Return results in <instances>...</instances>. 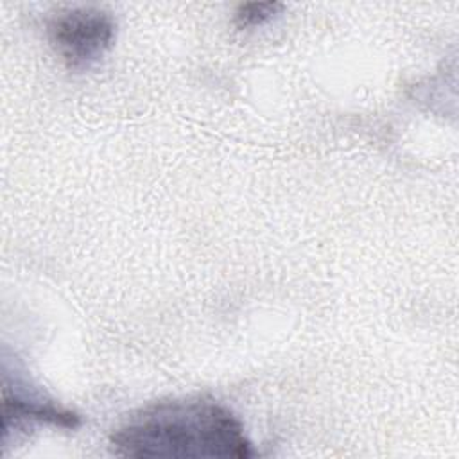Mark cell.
<instances>
[{"instance_id": "6da1fadb", "label": "cell", "mask_w": 459, "mask_h": 459, "mask_svg": "<svg viewBox=\"0 0 459 459\" xmlns=\"http://www.w3.org/2000/svg\"><path fill=\"white\" fill-rule=\"evenodd\" d=\"M109 441L115 454L126 457L247 459L255 455L240 420L206 396L149 403L117 427Z\"/></svg>"}, {"instance_id": "7a4b0ae2", "label": "cell", "mask_w": 459, "mask_h": 459, "mask_svg": "<svg viewBox=\"0 0 459 459\" xmlns=\"http://www.w3.org/2000/svg\"><path fill=\"white\" fill-rule=\"evenodd\" d=\"M47 36L70 70H88L111 48L115 20L100 7H70L48 20Z\"/></svg>"}, {"instance_id": "3957f363", "label": "cell", "mask_w": 459, "mask_h": 459, "mask_svg": "<svg viewBox=\"0 0 459 459\" xmlns=\"http://www.w3.org/2000/svg\"><path fill=\"white\" fill-rule=\"evenodd\" d=\"M25 423H48L54 427L75 429L81 420L75 412L54 405L52 402H43L27 393L11 391L4 385L2 396V430L7 434L11 429Z\"/></svg>"}, {"instance_id": "277c9868", "label": "cell", "mask_w": 459, "mask_h": 459, "mask_svg": "<svg viewBox=\"0 0 459 459\" xmlns=\"http://www.w3.org/2000/svg\"><path fill=\"white\" fill-rule=\"evenodd\" d=\"M281 9L283 5L278 2H247L237 7L233 20L238 29H249L273 20Z\"/></svg>"}]
</instances>
